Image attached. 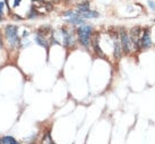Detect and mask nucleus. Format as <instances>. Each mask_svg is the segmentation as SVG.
<instances>
[{
  "mask_svg": "<svg viewBox=\"0 0 155 144\" xmlns=\"http://www.w3.org/2000/svg\"><path fill=\"white\" fill-rule=\"evenodd\" d=\"M92 34H93V28L92 26L89 25H80L77 30V35L78 39L80 43L87 48L91 43V38H92Z\"/></svg>",
  "mask_w": 155,
  "mask_h": 144,
  "instance_id": "obj_1",
  "label": "nucleus"
},
{
  "mask_svg": "<svg viewBox=\"0 0 155 144\" xmlns=\"http://www.w3.org/2000/svg\"><path fill=\"white\" fill-rule=\"evenodd\" d=\"M6 36L8 39L9 43L11 47H18L19 44V39L17 34V27L15 25H8L6 27Z\"/></svg>",
  "mask_w": 155,
  "mask_h": 144,
  "instance_id": "obj_2",
  "label": "nucleus"
},
{
  "mask_svg": "<svg viewBox=\"0 0 155 144\" xmlns=\"http://www.w3.org/2000/svg\"><path fill=\"white\" fill-rule=\"evenodd\" d=\"M120 44L121 49L125 53H130L131 52V48H132V43L130 41L129 34L127 33L123 28L120 30Z\"/></svg>",
  "mask_w": 155,
  "mask_h": 144,
  "instance_id": "obj_3",
  "label": "nucleus"
},
{
  "mask_svg": "<svg viewBox=\"0 0 155 144\" xmlns=\"http://www.w3.org/2000/svg\"><path fill=\"white\" fill-rule=\"evenodd\" d=\"M130 41L132 43V47L135 50L140 49V38H142V31L139 27H134L129 34Z\"/></svg>",
  "mask_w": 155,
  "mask_h": 144,
  "instance_id": "obj_4",
  "label": "nucleus"
},
{
  "mask_svg": "<svg viewBox=\"0 0 155 144\" xmlns=\"http://www.w3.org/2000/svg\"><path fill=\"white\" fill-rule=\"evenodd\" d=\"M152 45V39H151V30L146 28L143 31L142 38H140V48L147 49Z\"/></svg>",
  "mask_w": 155,
  "mask_h": 144,
  "instance_id": "obj_5",
  "label": "nucleus"
},
{
  "mask_svg": "<svg viewBox=\"0 0 155 144\" xmlns=\"http://www.w3.org/2000/svg\"><path fill=\"white\" fill-rule=\"evenodd\" d=\"M91 43H92V45H93V48H94L95 52H96L99 56L104 57V53L102 52L100 45H99V38H97V34H94V35L91 38Z\"/></svg>",
  "mask_w": 155,
  "mask_h": 144,
  "instance_id": "obj_6",
  "label": "nucleus"
},
{
  "mask_svg": "<svg viewBox=\"0 0 155 144\" xmlns=\"http://www.w3.org/2000/svg\"><path fill=\"white\" fill-rule=\"evenodd\" d=\"M61 33H62V39H63V44H65V47H69V45H71L73 43H74V40H73V36H71V34L69 33L67 30H61Z\"/></svg>",
  "mask_w": 155,
  "mask_h": 144,
  "instance_id": "obj_7",
  "label": "nucleus"
},
{
  "mask_svg": "<svg viewBox=\"0 0 155 144\" xmlns=\"http://www.w3.org/2000/svg\"><path fill=\"white\" fill-rule=\"evenodd\" d=\"M78 13V11H77ZM78 15L82 17V18H96L99 17V13L95 11V10H87V11H84V13H78Z\"/></svg>",
  "mask_w": 155,
  "mask_h": 144,
  "instance_id": "obj_8",
  "label": "nucleus"
},
{
  "mask_svg": "<svg viewBox=\"0 0 155 144\" xmlns=\"http://www.w3.org/2000/svg\"><path fill=\"white\" fill-rule=\"evenodd\" d=\"M35 41H36V43H37L39 45H41V47H43V48H48V47H49V42L45 40V36L41 35V34H39V33L36 34Z\"/></svg>",
  "mask_w": 155,
  "mask_h": 144,
  "instance_id": "obj_9",
  "label": "nucleus"
},
{
  "mask_svg": "<svg viewBox=\"0 0 155 144\" xmlns=\"http://www.w3.org/2000/svg\"><path fill=\"white\" fill-rule=\"evenodd\" d=\"M121 44L120 42H118V41H114V50H113V55H114V57L117 58V59H119L121 57Z\"/></svg>",
  "mask_w": 155,
  "mask_h": 144,
  "instance_id": "obj_10",
  "label": "nucleus"
},
{
  "mask_svg": "<svg viewBox=\"0 0 155 144\" xmlns=\"http://www.w3.org/2000/svg\"><path fill=\"white\" fill-rule=\"evenodd\" d=\"M87 10H89V1H84V2L78 5L77 7L78 13H84V11H87Z\"/></svg>",
  "mask_w": 155,
  "mask_h": 144,
  "instance_id": "obj_11",
  "label": "nucleus"
},
{
  "mask_svg": "<svg viewBox=\"0 0 155 144\" xmlns=\"http://www.w3.org/2000/svg\"><path fill=\"white\" fill-rule=\"evenodd\" d=\"M1 142L4 144H19L18 142H16V140H15L14 137H11V136H5V137L1 140Z\"/></svg>",
  "mask_w": 155,
  "mask_h": 144,
  "instance_id": "obj_12",
  "label": "nucleus"
},
{
  "mask_svg": "<svg viewBox=\"0 0 155 144\" xmlns=\"http://www.w3.org/2000/svg\"><path fill=\"white\" fill-rule=\"evenodd\" d=\"M42 144H54V143L52 142L50 135H49V134H46V135H44L43 141H42Z\"/></svg>",
  "mask_w": 155,
  "mask_h": 144,
  "instance_id": "obj_13",
  "label": "nucleus"
},
{
  "mask_svg": "<svg viewBox=\"0 0 155 144\" xmlns=\"http://www.w3.org/2000/svg\"><path fill=\"white\" fill-rule=\"evenodd\" d=\"M36 15H37V11H36L34 8H32L31 13L27 15V17H28V18H34V17H36Z\"/></svg>",
  "mask_w": 155,
  "mask_h": 144,
  "instance_id": "obj_14",
  "label": "nucleus"
},
{
  "mask_svg": "<svg viewBox=\"0 0 155 144\" xmlns=\"http://www.w3.org/2000/svg\"><path fill=\"white\" fill-rule=\"evenodd\" d=\"M147 2H148V6L151 7V9L155 11V2H154V1H153V0H148Z\"/></svg>",
  "mask_w": 155,
  "mask_h": 144,
  "instance_id": "obj_15",
  "label": "nucleus"
},
{
  "mask_svg": "<svg viewBox=\"0 0 155 144\" xmlns=\"http://www.w3.org/2000/svg\"><path fill=\"white\" fill-rule=\"evenodd\" d=\"M20 2H22V0H15V1H14V7H17V6H19V5H20Z\"/></svg>",
  "mask_w": 155,
  "mask_h": 144,
  "instance_id": "obj_16",
  "label": "nucleus"
},
{
  "mask_svg": "<svg viewBox=\"0 0 155 144\" xmlns=\"http://www.w3.org/2000/svg\"><path fill=\"white\" fill-rule=\"evenodd\" d=\"M2 9H4V2H2V1H0V14L2 13Z\"/></svg>",
  "mask_w": 155,
  "mask_h": 144,
  "instance_id": "obj_17",
  "label": "nucleus"
},
{
  "mask_svg": "<svg viewBox=\"0 0 155 144\" xmlns=\"http://www.w3.org/2000/svg\"><path fill=\"white\" fill-rule=\"evenodd\" d=\"M14 17H15V19H22V17L17 16V15H14Z\"/></svg>",
  "mask_w": 155,
  "mask_h": 144,
  "instance_id": "obj_18",
  "label": "nucleus"
},
{
  "mask_svg": "<svg viewBox=\"0 0 155 144\" xmlns=\"http://www.w3.org/2000/svg\"><path fill=\"white\" fill-rule=\"evenodd\" d=\"M2 47V41H1V34H0V48Z\"/></svg>",
  "mask_w": 155,
  "mask_h": 144,
  "instance_id": "obj_19",
  "label": "nucleus"
},
{
  "mask_svg": "<svg viewBox=\"0 0 155 144\" xmlns=\"http://www.w3.org/2000/svg\"><path fill=\"white\" fill-rule=\"evenodd\" d=\"M2 21V17H1V14H0V22Z\"/></svg>",
  "mask_w": 155,
  "mask_h": 144,
  "instance_id": "obj_20",
  "label": "nucleus"
}]
</instances>
